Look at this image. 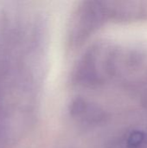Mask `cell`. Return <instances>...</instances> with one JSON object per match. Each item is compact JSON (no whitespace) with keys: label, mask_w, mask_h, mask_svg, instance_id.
<instances>
[{"label":"cell","mask_w":147,"mask_h":148,"mask_svg":"<svg viewBox=\"0 0 147 148\" xmlns=\"http://www.w3.org/2000/svg\"><path fill=\"white\" fill-rule=\"evenodd\" d=\"M117 55L111 49L97 44L89 49L75 65L71 82L83 88L98 87L117 69Z\"/></svg>","instance_id":"1"},{"label":"cell","mask_w":147,"mask_h":148,"mask_svg":"<svg viewBox=\"0 0 147 148\" xmlns=\"http://www.w3.org/2000/svg\"><path fill=\"white\" fill-rule=\"evenodd\" d=\"M109 18L104 1L82 2L75 12L68 29V43L75 49L81 46Z\"/></svg>","instance_id":"2"},{"label":"cell","mask_w":147,"mask_h":148,"mask_svg":"<svg viewBox=\"0 0 147 148\" xmlns=\"http://www.w3.org/2000/svg\"><path fill=\"white\" fill-rule=\"evenodd\" d=\"M68 113L76 124L86 128L101 126L107 120V114L102 108L81 97L71 101Z\"/></svg>","instance_id":"3"},{"label":"cell","mask_w":147,"mask_h":148,"mask_svg":"<svg viewBox=\"0 0 147 148\" xmlns=\"http://www.w3.org/2000/svg\"><path fill=\"white\" fill-rule=\"evenodd\" d=\"M110 20L126 22L141 19L147 16L146 2L105 1Z\"/></svg>","instance_id":"4"}]
</instances>
